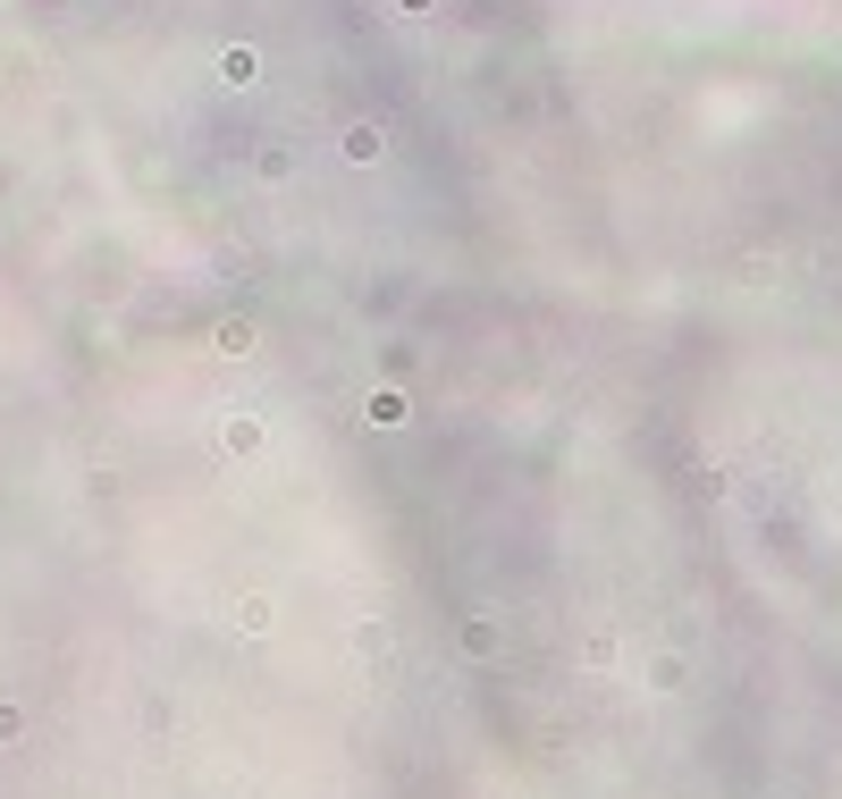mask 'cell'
<instances>
[{
	"mask_svg": "<svg viewBox=\"0 0 842 799\" xmlns=\"http://www.w3.org/2000/svg\"><path fill=\"white\" fill-rule=\"evenodd\" d=\"M641 682L657 690V699H682V690H691V657H682V648H648V657H641Z\"/></svg>",
	"mask_w": 842,
	"mask_h": 799,
	"instance_id": "obj_1",
	"label": "cell"
},
{
	"mask_svg": "<svg viewBox=\"0 0 842 799\" xmlns=\"http://www.w3.org/2000/svg\"><path fill=\"white\" fill-rule=\"evenodd\" d=\"M236 632L270 639V632H278V598H270V589H245V598H236Z\"/></svg>",
	"mask_w": 842,
	"mask_h": 799,
	"instance_id": "obj_3",
	"label": "cell"
},
{
	"mask_svg": "<svg viewBox=\"0 0 842 799\" xmlns=\"http://www.w3.org/2000/svg\"><path fill=\"white\" fill-rule=\"evenodd\" d=\"M463 657H472V665H497V657H506V623H497V614H463Z\"/></svg>",
	"mask_w": 842,
	"mask_h": 799,
	"instance_id": "obj_2",
	"label": "cell"
},
{
	"mask_svg": "<svg viewBox=\"0 0 842 799\" xmlns=\"http://www.w3.org/2000/svg\"><path fill=\"white\" fill-rule=\"evenodd\" d=\"M220 447L227 454H261V413H227L220 421Z\"/></svg>",
	"mask_w": 842,
	"mask_h": 799,
	"instance_id": "obj_5",
	"label": "cell"
},
{
	"mask_svg": "<svg viewBox=\"0 0 842 799\" xmlns=\"http://www.w3.org/2000/svg\"><path fill=\"white\" fill-rule=\"evenodd\" d=\"M362 421H371V429H405V421H413V404H405L396 387H371V396H362Z\"/></svg>",
	"mask_w": 842,
	"mask_h": 799,
	"instance_id": "obj_4",
	"label": "cell"
},
{
	"mask_svg": "<svg viewBox=\"0 0 842 799\" xmlns=\"http://www.w3.org/2000/svg\"><path fill=\"white\" fill-rule=\"evenodd\" d=\"M355 648L362 657H388V623H355Z\"/></svg>",
	"mask_w": 842,
	"mask_h": 799,
	"instance_id": "obj_7",
	"label": "cell"
},
{
	"mask_svg": "<svg viewBox=\"0 0 842 799\" xmlns=\"http://www.w3.org/2000/svg\"><path fill=\"white\" fill-rule=\"evenodd\" d=\"M582 665H590V673L616 665V632H590V639H582Z\"/></svg>",
	"mask_w": 842,
	"mask_h": 799,
	"instance_id": "obj_6",
	"label": "cell"
}]
</instances>
